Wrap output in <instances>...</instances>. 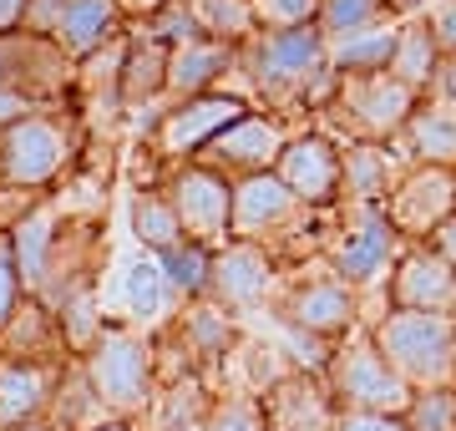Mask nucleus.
I'll use <instances>...</instances> for the list:
<instances>
[{
    "label": "nucleus",
    "mask_w": 456,
    "mask_h": 431,
    "mask_svg": "<svg viewBox=\"0 0 456 431\" xmlns=\"http://www.w3.org/2000/svg\"><path fill=\"white\" fill-rule=\"evenodd\" d=\"M233 71L259 92L269 107H325L340 86V71L330 67V41L325 31L305 20V26H279V31H259L239 46Z\"/></svg>",
    "instance_id": "obj_1"
},
{
    "label": "nucleus",
    "mask_w": 456,
    "mask_h": 431,
    "mask_svg": "<svg viewBox=\"0 0 456 431\" xmlns=\"http://www.w3.org/2000/svg\"><path fill=\"white\" fill-rule=\"evenodd\" d=\"M82 370L92 391L102 396V406L112 416H137L152 401V370H158V355L142 335H132L127 325L107 320L97 335V346L82 355Z\"/></svg>",
    "instance_id": "obj_2"
},
{
    "label": "nucleus",
    "mask_w": 456,
    "mask_h": 431,
    "mask_svg": "<svg viewBox=\"0 0 456 431\" xmlns=\"http://www.w3.org/2000/svg\"><path fill=\"white\" fill-rule=\"evenodd\" d=\"M375 346L411 386H441L456 370V325L441 310H391L375 325Z\"/></svg>",
    "instance_id": "obj_3"
},
{
    "label": "nucleus",
    "mask_w": 456,
    "mask_h": 431,
    "mask_svg": "<svg viewBox=\"0 0 456 431\" xmlns=\"http://www.w3.org/2000/svg\"><path fill=\"white\" fill-rule=\"evenodd\" d=\"M77 152V133H71V117H56L46 107L16 117L0 127V183H16V188H51L66 173Z\"/></svg>",
    "instance_id": "obj_4"
},
{
    "label": "nucleus",
    "mask_w": 456,
    "mask_h": 431,
    "mask_svg": "<svg viewBox=\"0 0 456 431\" xmlns=\"http://www.w3.org/2000/svg\"><path fill=\"white\" fill-rule=\"evenodd\" d=\"M421 107V92H411L406 82H395L391 71H370V77H340L335 97L325 102V112H335L355 137L365 142H391L406 133V122Z\"/></svg>",
    "instance_id": "obj_5"
},
{
    "label": "nucleus",
    "mask_w": 456,
    "mask_h": 431,
    "mask_svg": "<svg viewBox=\"0 0 456 431\" xmlns=\"http://www.w3.org/2000/svg\"><path fill=\"white\" fill-rule=\"evenodd\" d=\"M330 391L350 411H406L411 406V381L386 361V350L370 340H350L330 355Z\"/></svg>",
    "instance_id": "obj_6"
},
{
    "label": "nucleus",
    "mask_w": 456,
    "mask_h": 431,
    "mask_svg": "<svg viewBox=\"0 0 456 431\" xmlns=\"http://www.w3.org/2000/svg\"><path fill=\"white\" fill-rule=\"evenodd\" d=\"M163 188L173 199V208H178V224L188 239L213 244V249L233 239V178H224L218 167L188 158Z\"/></svg>",
    "instance_id": "obj_7"
},
{
    "label": "nucleus",
    "mask_w": 456,
    "mask_h": 431,
    "mask_svg": "<svg viewBox=\"0 0 456 431\" xmlns=\"http://www.w3.org/2000/svg\"><path fill=\"white\" fill-rule=\"evenodd\" d=\"M244 112H248V102L233 97V92H198V97L167 102L163 122L152 133V152L167 158V163H188V158H198L228 122H239Z\"/></svg>",
    "instance_id": "obj_8"
},
{
    "label": "nucleus",
    "mask_w": 456,
    "mask_h": 431,
    "mask_svg": "<svg viewBox=\"0 0 456 431\" xmlns=\"http://www.w3.org/2000/svg\"><path fill=\"white\" fill-rule=\"evenodd\" d=\"M71 82H77V61L51 36L26 31V26L0 36V86L5 92H20L26 102L41 107L46 97H61Z\"/></svg>",
    "instance_id": "obj_9"
},
{
    "label": "nucleus",
    "mask_w": 456,
    "mask_h": 431,
    "mask_svg": "<svg viewBox=\"0 0 456 431\" xmlns=\"http://www.w3.org/2000/svg\"><path fill=\"white\" fill-rule=\"evenodd\" d=\"M395 233L401 239H431V233L456 214V167L452 163H421L391 188L386 199Z\"/></svg>",
    "instance_id": "obj_10"
},
{
    "label": "nucleus",
    "mask_w": 456,
    "mask_h": 431,
    "mask_svg": "<svg viewBox=\"0 0 456 431\" xmlns=\"http://www.w3.org/2000/svg\"><path fill=\"white\" fill-rule=\"evenodd\" d=\"M395 224L386 214V203H355V224L345 233L340 244L330 249V269L340 274L345 284H380L391 274V259H395Z\"/></svg>",
    "instance_id": "obj_11"
},
{
    "label": "nucleus",
    "mask_w": 456,
    "mask_h": 431,
    "mask_svg": "<svg viewBox=\"0 0 456 431\" xmlns=\"http://www.w3.org/2000/svg\"><path fill=\"white\" fill-rule=\"evenodd\" d=\"M284 127H279L274 117L264 112H244L239 122H228L224 133L213 137L208 148L198 152V163L218 167L224 178H248V173H269L279 163V152H284Z\"/></svg>",
    "instance_id": "obj_12"
},
{
    "label": "nucleus",
    "mask_w": 456,
    "mask_h": 431,
    "mask_svg": "<svg viewBox=\"0 0 456 431\" xmlns=\"http://www.w3.org/2000/svg\"><path fill=\"white\" fill-rule=\"evenodd\" d=\"M274 173L289 183V193L305 203V208H325V203L340 199V188H345L340 148H335L325 133L289 137V142H284V152H279Z\"/></svg>",
    "instance_id": "obj_13"
},
{
    "label": "nucleus",
    "mask_w": 456,
    "mask_h": 431,
    "mask_svg": "<svg viewBox=\"0 0 456 431\" xmlns=\"http://www.w3.org/2000/svg\"><path fill=\"white\" fill-rule=\"evenodd\" d=\"M305 214H310V208L294 199L289 183L279 178L274 167H269V173H248V178L233 183V239L264 244V239H274L279 229H294Z\"/></svg>",
    "instance_id": "obj_14"
},
{
    "label": "nucleus",
    "mask_w": 456,
    "mask_h": 431,
    "mask_svg": "<svg viewBox=\"0 0 456 431\" xmlns=\"http://www.w3.org/2000/svg\"><path fill=\"white\" fill-rule=\"evenodd\" d=\"M274 284V259L264 244H248V239H228L213 249V280L208 295L213 305L224 310H254Z\"/></svg>",
    "instance_id": "obj_15"
},
{
    "label": "nucleus",
    "mask_w": 456,
    "mask_h": 431,
    "mask_svg": "<svg viewBox=\"0 0 456 431\" xmlns=\"http://www.w3.org/2000/svg\"><path fill=\"white\" fill-rule=\"evenodd\" d=\"M284 320H294V325H305V330L335 340V335H345L350 325H355V284H345L340 274L294 284L289 299H284Z\"/></svg>",
    "instance_id": "obj_16"
},
{
    "label": "nucleus",
    "mask_w": 456,
    "mask_h": 431,
    "mask_svg": "<svg viewBox=\"0 0 456 431\" xmlns=\"http://www.w3.org/2000/svg\"><path fill=\"white\" fill-rule=\"evenodd\" d=\"M61 361H0V431L36 421L61 386Z\"/></svg>",
    "instance_id": "obj_17"
},
{
    "label": "nucleus",
    "mask_w": 456,
    "mask_h": 431,
    "mask_svg": "<svg viewBox=\"0 0 456 431\" xmlns=\"http://www.w3.org/2000/svg\"><path fill=\"white\" fill-rule=\"evenodd\" d=\"M122 26H127V16H122L117 0H61V16L51 26V41H56L71 61H82V56L102 51L107 41H117Z\"/></svg>",
    "instance_id": "obj_18"
},
{
    "label": "nucleus",
    "mask_w": 456,
    "mask_h": 431,
    "mask_svg": "<svg viewBox=\"0 0 456 431\" xmlns=\"http://www.w3.org/2000/svg\"><path fill=\"white\" fill-rule=\"evenodd\" d=\"M264 406V431H330L335 427V411H330V396L310 376H284L259 396Z\"/></svg>",
    "instance_id": "obj_19"
},
{
    "label": "nucleus",
    "mask_w": 456,
    "mask_h": 431,
    "mask_svg": "<svg viewBox=\"0 0 456 431\" xmlns=\"http://www.w3.org/2000/svg\"><path fill=\"white\" fill-rule=\"evenodd\" d=\"M456 299V269L436 249L406 254L391 274V305L395 310H446Z\"/></svg>",
    "instance_id": "obj_20"
},
{
    "label": "nucleus",
    "mask_w": 456,
    "mask_h": 431,
    "mask_svg": "<svg viewBox=\"0 0 456 431\" xmlns=\"http://www.w3.org/2000/svg\"><path fill=\"white\" fill-rule=\"evenodd\" d=\"M61 320L41 299H20L16 315L0 325V361H61Z\"/></svg>",
    "instance_id": "obj_21"
},
{
    "label": "nucleus",
    "mask_w": 456,
    "mask_h": 431,
    "mask_svg": "<svg viewBox=\"0 0 456 431\" xmlns=\"http://www.w3.org/2000/svg\"><path fill=\"white\" fill-rule=\"evenodd\" d=\"M56 239H61V208H56V199H41L31 214L11 229V249H16V269H20L26 295H41V289H46Z\"/></svg>",
    "instance_id": "obj_22"
},
{
    "label": "nucleus",
    "mask_w": 456,
    "mask_h": 431,
    "mask_svg": "<svg viewBox=\"0 0 456 431\" xmlns=\"http://www.w3.org/2000/svg\"><path fill=\"white\" fill-rule=\"evenodd\" d=\"M233 61H239V46L213 41V36H198L188 46H173V56H167V102L213 92V82L224 71H233Z\"/></svg>",
    "instance_id": "obj_23"
},
{
    "label": "nucleus",
    "mask_w": 456,
    "mask_h": 431,
    "mask_svg": "<svg viewBox=\"0 0 456 431\" xmlns=\"http://www.w3.org/2000/svg\"><path fill=\"white\" fill-rule=\"evenodd\" d=\"M167 56H173V46H163L147 26L127 31V61H122V107L127 112L167 97Z\"/></svg>",
    "instance_id": "obj_24"
},
{
    "label": "nucleus",
    "mask_w": 456,
    "mask_h": 431,
    "mask_svg": "<svg viewBox=\"0 0 456 431\" xmlns=\"http://www.w3.org/2000/svg\"><path fill=\"white\" fill-rule=\"evenodd\" d=\"M395 41H401V20H375L365 31L345 36L330 46V67L340 77H370V71H386L395 56Z\"/></svg>",
    "instance_id": "obj_25"
},
{
    "label": "nucleus",
    "mask_w": 456,
    "mask_h": 431,
    "mask_svg": "<svg viewBox=\"0 0 456 431\" xmlns=\"http://www.w3.org/2000/svg\"><path fill=\"white\" fill-rule=\"evenodd\" d=\"M386 71H391L395 82H406L411 92H421V97L431 92V82H436V71H441V46L426 20H401V41H395V56Z\"/></svg>",
    "instance_id": "obj_26"
},
{
    "label": "nucleus",
    "mask_w": 456,
    "mask_h": 431,
    "mask_svg": "<svg viewBox=\"0 0 456 431\" xmlns=\"http://www.w3.org/2000/svg\"><path fill=\"white\" fill-rule=\"evenodd\" d=\"M173 299L178 295H173V284H167L158 254H142V259L122 274V305H127V320H137V325H158Z\"/></svg>",
    "instance_id": "obj_27"
},
{
    "label": "nucleus",
    "mask_w": 456,
    "mask_h": 431,
    "mask_svg": "<svg viewBox=\"0 0 456 431\" xmlns=\"http://www.w3.org/2000/svg\"><path fill=\"white\" fill-rule=\"evenodd\" d=\"M340 163H345V193L355 203H386L391 199V152L380 148V142H365L360 137L355 148H345L340 152Z\"/></svg>",
    "instance_id": "obj_28"
},
{
    "label": "nucleus",
    "mask_w": 456,
    "mask_h": 431,
    "mask_svg": "<svg viewBox=\"0 0 456 431\" xmlns=\"http://www.w3.org/2000/svg\"><path fill=\"white\" fill-rule=\"evenodd\" d=\"M401 137L411 142V152L421 163H452L456 167V107H446V102H421Z\"/></svg>",
    "instance_id": "obj_29"
},
{
    "label": "nucleus",
    "mask_w": 456,
    "mask_h": 431,
    "mask_svg": "<svg viewBox=\"0 0 456 431\" xmlns=\"http://www.w3.org/2000/svg\"><path fill=\"white\" fill-rule=\"evenodd\" d=\"M173 335H178L183 355H198V361H224L228 346H233V320H228L224 305H193L188 315L173 325Z\"/></svg>",
    "instance_id": "obj_30"
},
{
    "label": "nucleus",
    "mask_w": 456,
    "mask_h": 431,
    "mask_svg": "<svg viewBox=\"0 0 456 431\" xmlns=\"http://www.w3.org/2000/svg\"><path fill=\"white\" fill-rule=\"evenodd\" d=\"M132 233H137V244L152 254L173 249L178 239H188L178 224V208L167 199V188H137V199H132Z\"/></svg>",
    "instance_id": "obj_31"
},
{
    "label": "nucleus",
    "mask_w": 456,
    "mask_h": 431,
    "mask_svg": "<svg viewBox=\"0 0 456 431\" xmlns=\"http://www.w3.org/2000/svg\"><path fill=\"white\" fill-rule=\"evenodd\" d=\"M173 295L183 299H203L208 295V280H213V244H198V239H178L173 249L158 254Z\"/></svg>",
    "instance_id": "obj_32"
},
{
    "label": "nucleus",
    "mask_w": 456,
    "mask_h": 431,
    "mask_svg": "<svg viewBox=\"0 0 456 431\" xmlns=\"http://www.w3.org/2000/svg\"><path fill=\"white\" fill-rule=\"evenodd\" d=\"M203 20V36L228 41V46H244L248 36H259V11L254 0H188Z\"/></svg>",
    "instance_id": "obj_33"
},
{
    "label": "nucleus",
    "mask_w": 456,
    "mask_h": 431,
    "mask_svg": "<svg viewBox=\"0 0 456 431\" xmlns=\"http://www.w3.org/2000/svg\"><path fill=\"white\" fill-rule=\"evenodd\" d=\"M56 320H61V335H66V350H71V355H86V350L97 346L102 325H107V320L97 315V295H92V284L71 289V295L56 305Z\"/></svg>",
    "instance_id": "obj_34"
},
{
    "label": "nucleus",
    "mask_w": 456,
    "mask_h": 431,
    "mask_svg": "<svg viewBox=\"0 0 456 431\" xmlns=\"http://www.w3.org/2000/svg\"><path fill=\"white\" fill-rule=\"evenodd\" d=\"M375 20H395L386 0H320V20H314V26H320L325 41L335 46V41L365 31V26H375Z\"/></svg>",
    "instance_id": "obj_35"
},
{
    "label": "nucleus",
    "mask_w": 456,
    "mask_h": 431,
    "mask_svg": "<svg viewBox=\"0 0 456 431\" xmlns=\"http://www.w3.org/2000/svg\"><path fill=\"white\" fill-rule=\"evenodd\" d=\"M406 427L411 431H456V391H446V386H426L421 396H411Z\"/></svg>",
    "instance_id": "obj_36"
},
{
    "label": "nucleus",
    "mask_w": 456,
    "mask_h": 431,
    "mask_svg": "<svg viewBox=\"0 0 456 431\" xmlns=\"http://www.w3.org/2000/svg\"><path fill=\"white\" fill-rule=\"evenodd\" d=\"M147 31L158 36L163 46H188V41L203 36V20H198V11L188 5V0H167L163 11L147 20Z\"/></svg>",
    "instance_id": "obj_37"
},
{
    "label": "nucleus",
    "mask_w": 456,
    "mask_h": 431,
    "mask_svg": "<svg viewBox=\"0 0 456 431\" xmlns=\"http://www.w3.org/2000/svg\"><path fill=\"white\" fill-rule=\"evenodd\" d=\"M208 431H264V406L259 396H228L203 416Z\"/></svg>",
    "instance_id": "obj_38"
},
{
    "label": "nucleus",
    "mask_w": 456,
    "mask_h": 431,
    "mask_svg": "<svg viewBox=\"0 0 456 431\" xmlns=\"http://www.w3.org/2000/svg\"><path fill=\"white\" fill-rule=\"evenodd\" d=\"M254 11H259V31H279V26L320 20V0H254Z\"/></svg>",
    "instance_id": "obj_39"
},
{
    "label": "nucleus",
    "mask_w": 456,
    "mask_h": 431,
    "mask_svg": "<svg viewBox=\"0 0 456 431\" xmlns=\"http://www.w3.org/2000/svg\"><path fill=\"white\" fill-rule=\"evenodd\" d=\"M20 299H26V284L16 269V249H11V233H0V325L16 315Z\"/></svg>",
    "instance_id": "obj_40"
},
{
    "label": "nucleus",
    "mask_w": 456,
    "mask_h": 431,
    "mask_svg": "<svg viewBox=\"0 0 456 431\" xmlns=\"http://www.w3.org/2000/svg\"><path fill=\"white\" fill-rule=\"evenodd\" d=\"M330 431H411V427L391 411H345V416H335Z\"/></svg>",
    "instance_id": "obj_41"
},
{
    "label": "nucleus",
    "mask_w": 456,
    "mask_h": 431,
    "mask_svg": "<svg viewBox=\"0 0 456 431\" xmlns=\"http://www.w3.org/2000/svg\"><path fill=\"white\" fill-rule=\"evenodd\" d=\"M426 26H431V36H436L441 56H456V0H441V5H431Z\"/></svg>",
    "instance_id": "obj_42"
},
{
    "label": "nucleus",
    "mask_w": 456,
    "mask_h": 431,
    "mask_svg": "<svg viewBox=\"0 0 456 431\" xmlns=\"http://www.w3.org/2000/svg\"><path fill=\"white\" fill-rule=\"evenodd\" d=\"M431 97L446 102V107H456V56H441V71H436V82H431Z\"/></svg>",
    "instance_id": "obj_43"
},
{
    "label": "nucleus",
    "mask_w": 456,
    "mask_h": 431,
    "mask_svg": "<svg viewBox=\"0 0 456 431\" xmlns=\"http://www.w3.org/2000/svg\"><path fill=\"white\" fill-rule=\"evenodd\" d=\"M26 11H31V0H0V36H11L26 26Z\"/></svg>",
    "instance_id": "obj_44"
},
{
    "label": "nucleus",
    "mask_w": 456,
    "mask_h": 431,
    "mask_svg": "<svg viewBox=\"0 0 456 431\" xmlns=\"http://www.w3.org/2000/svg\"><path fill=\"white\" fill-rule=\"evenodd\" d=\"M431 249H436V254H441V259H446V264H452V269H456V214H452V218H446V224H441V229H436V233H431Z\"/></svg>",
    "instance_id": "obj_45"
},
{
    "label": "nucleus",
    "mask_w": 456,
    "mask_h": 431,
    "mask_svg": "<svg viewBox=\"0 0 456 431\" xmlns=\"http://www.w3.org/2000/svg\"><path fill=\"white\" fill-rule=\"evenodd\" d=\"M117 5H122V16H127V20H142V26H147V20L167 5V0H117Z\"/></svg>",
    "instance_id": "obj_46"
},
{
    "label": "nucleus",
    "mask_w": 456,
    "mask_h": 431,
    "mask_svg": "<svg viewBox=\"0 0 456 431\" xmlns=\"http://www.w3.org/2000/svg\"><path fill=\"white\" fill-rule=\"evenodd\" d=\"M386 5H391L395 20H416L421 11H431V0H386Z\"/></svg>",
    "instance_id": "obj_47"
},
{
    "label": "nucleus",
    "mask_w": 456,
    "mask_h": 431,
    "mask_svg": "<svg viewBox=\"0 0 456 431\" xmlns=\"http://www.w3.org/2000/svg\"><path fill=\"white\" fill-rule=\"evenodd\" d=\"M11 431H56V427H46V421H20V427H11Z\"/></svg>",
    "instance_id": "obj_48"
},
{
    "label": "nucleus",
    "mask_w": 456,
    "mask_h": 431,
    "mask_svg": "<svg viewBox=\"0 0 456 431\" xmlns=\"http://www.w3.org/2000/svg\"><path fill=\"white\" fill-rule=\"evenodd\" d=\"M86 431H127L122 421H97V427H86Z\"/></svg>",
    "instance_id": "obj_49"
}]
</instances>
